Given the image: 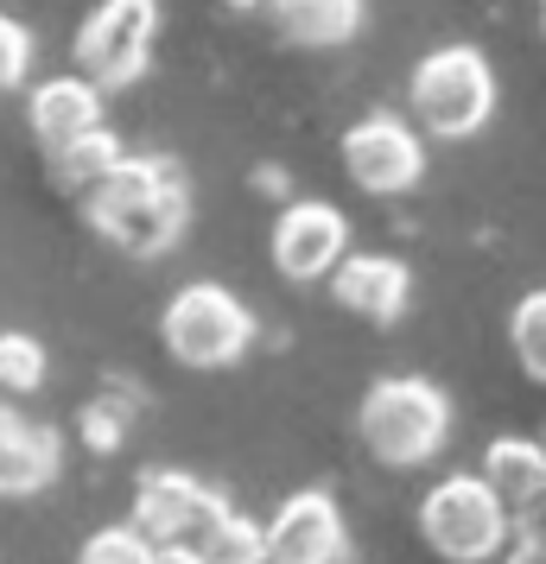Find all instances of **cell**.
Listing matches in <instances>:
<instances>
[{
  "label": "cell",
  "mask_w": 546,
  "mask_h": 564,
  "mask_svg": "<svg viewBox=\"0 0 546 564\" xmlns=\"http://www.w3.org/2000/svg\"><path fill=\"white\" fill-rule=\"evenodd\" d=\"M45 165H52V178L64 184V191H89L96 178H108V172L121 165V140H115L108 121H103V128H89V133H77V140L52 147Z\"/></svg>",
  "instance_id": "16"
},
{
  "label": "cell",
  "mask_w": 546,
  "mask_h": 564,
  "mask_svg": "<svg viewBox=\"0 0 546 564\" xmlns=\"http://www.w3.org/2000/svg\"><path fill=\"white\" fill-rule=\"evenodd\" d=\"M343 172L368 197H400L426 178V140L407 115L375 108L363 121H350V133H343Z\"/></svg>",
  "instance_id": "7"
},
{
  "label": "cell",
  "mask_w": 546,
  "mask_h": 564,
  "mask_svg": "<svg viewBox=\"0 0 546 564\" xmlns=\"http://www.w3.org/2000/svg\"><path fill=\"white\" fill-rule=\"evenodd\" d=\"M83 216L108 248L133 260H153L179 248L184 223H191V184L184 165L165 153H121V165L83 191Z\"/></svg>",
  "instance_id": "1"
},
{
  "label": "cell",
  "mask_w": 546,
  "mask_h": 564,
  "mask_svg": "<svg viewBox=\"0 0 546 564\" xmlns=\"http://www.w3.org/2000/svg\"><path fill=\"white\" fill-rule=\"evenodd\" d=\"M260 533L267 564H350V520L331 488H292Z\"/></svg>",
  "instance_id": "10"
},
{
  "label": "cell",
  "mask_w": 546,
  "mask_h": 564,
  "mask_svg": "<svg viewBox=\"0 0 546 564\" xmlns=\"http://www.w3.org/2000/svg\"><path fill=\"white\" fill-rule=\"evenodd\" d=\"M153 564H204V552H197V545H159Z\"/></svg>",
  "instance_id": "24"
},
{
  "label": "cell",
  "mask_w": 546,
  "mask_h": 564,
  "mask_svg": "<svg viewBox=\"0 0 546 564\" xmlns=\"http://www.w3.org/2000/svg\"><path fill=\"white\" fill-rule=\"evenodd\" d=\"M495 64L477 45H439L414 64L407 77V108H414V128L432 140H470V133L490 128L495 115Z\"/></svg>",
  "instance_id": "3"
},
{
  "label": "cell",
  "mask_w": 546,
  "mask_h": 564,
  "mask_svg": "<svg viewBox=\"0 0 546 564\" xmlns=\"http://www.w3.org/2000/svg\"><path fill=\"white\" fill-rule=\"evenodd\" d=\"M540 451H546V432H540Z\"/></svg>",
  "instance_id": "28"
},
{
  "label": "cell",
  "mask_w": 546,
  "mask_h": 564,
  "mask_svg": "<svg viewBox=\"0 0 546 564\" xmlns=\"http://www.w3.org/2000/svg\"><path fill=\"white\" fill-rule=\"evenodd\" d=\"M267 248H274L280 280L318 285V280H331V267L350 254V216L338 204H324V197H299V204H287L274 216Z\"/></svg>",
  "instance_id": "9"
},
{
  "label": "cell",
  "mask_w": 546,
  "mask_h": 564,
  "mask_svg": "<svg viewBox=\"0 0 546 564\" xmlns=\"http://www.w3.org/2000/svg\"><path fill=\"white\" fill-rule=\"evenodd\" d=\"M274 26L299 52H343L356 45V32L368 20V0H267Z\"/></svg>",
  "instance_id": "15"
},
{
  "label": "cell",
  "mask_w": 546,
  "mask_h": 564,
  "mask_svg": "<svg viewBox=\"0 0 546 564\" xmlns=\"http://www.w3.org/2000/svg\"><path fill=\"white\" fill-rule=\"evenodd\" d=\"M223 513H229V495L210 488L204 476H191V469H147L140 488H133L128 527H140L153 545H197L204 527L223 520Z\"/></svg>",
  "instance_id": "8"
},
{
  "label": "cell",
  "mask_w": 546,
  "mask_h": 564,
  "mask_svg": "<svg viewBox=\"0 0 546 564\" xmlns=\"http://www.w3.org/2000/svg\"><path fill=\"white\" fill-rule=\"evenodd\" d=\"M508 513L495 501L477 469H458L445 476L439 488H426L419 501V539L439 552L445 564H490L502 545H508Z\"/></svg>",
  "instance_id": "5"
},
{
  "label": "cell",
  "mask_w": 546,
  "mask_h": 564,
  "mask_svg": "<svg viewBox=\"0 0 546 564\" xmlns=\"http://www.w3.org/2000/svg\"><path fill=\"white\" fill-rule=\"evenodd\" d=\"M32 70V32L0 13V89H20Z\"/></svg>",
  "instance_id": "21"
},
{
  "label": "cell",
  "mask_w": 546,
  "mask_h": 564,
  "mask_svg": "<svg viewBox=\"0 0 546 564\" xmlns=\"http://www.w3.org/2000/svg\"><path fill=\"white\" fill-rule=\"evenodd\" d=\"M255 311L235 299L229 285L216 280H191L172 292V305L159 311V343H165V356L184 361V368H235V361L255 349Z\"/></svg>",
  "instance_id": "4"
},
{
  "label": "cell",
  "mask_w": 546,
  "mask_h": 564,
  "mask_svg": "<svg viewBox=\"0 0 546 564\" xmlns=\"http://www.w3.org/2000/svg\"><path fill=\"white\" fill-rule=\"evenodd\" d=\"M52 375V356L32 330H0V387L7 393H39Z\"/></svg>",
  "instance_id": "18"
},
{
  "label": "cell",
  "mask_w": 546,
  "mask_h": 564,
  "mask_svg": "<svg viewBox=\"0 0 546 564\" xmlns=\"http://www.w3.org/2000/svg\"><path fill=\"white\" fill-rule=\"evenodd\" d=\"M324 285L363 324H400L407 305H414V267L394 260V254H343Z\"/></svg>",
  "instance_id": "11"
},
{
  "label": "cell",
  "mask_w": 546,
  "mask_h": 564,
  "mask_svg": "<svg viewBox=\"0 0 546 564\" xmlns=\"http://www.w3.org/2000/svg\"><path fill=\"white\" fill-rule=\"evenodd\" d=\"M502 564H546V539L527 533V527H508V545L495 552Z\"/></svg>",
  "instance_id": "22"
},
{
  "label": "cell",
  "mask_w": 546,
  "mask_h": 564,
  "mask_svg": "<svg viewBox=\"0 0 546 564\" xmlns=\"http://www.w3.org/2000/svg\"><path fill=\"white\" fill-rule=\"evenodd\" d=\"M197 552H204V564H267V533H260V520L229 508L223 520L204 527Z\"/></svg>",
  "instance_id": "17"
},
{
  "label": "cell",
  "mask_w": 546,
  "mask_h": 564,
  "mask_svg": "<svg viewBox=\"0 0 546 564\" xmlns=\"http://www.w3.org/2000/svg\"><path fill=\"white\" fill-rule=\"evenodd\" d=\"M356 432H363L375 463L419 469V463L439 457L445 437H451V400L426 375H382L356 406Z\"/></svg>",
  "instance_id": "2"
},
{
  "label": "cell",
  "mask_w": 546,
  "mask_h": 564,
  "mask_svg": "<svg viewBox=\"0 0 546 564\" xmlns=\"http://www.w3.org/2000/svg\"><path fill=\"white\" fill-rule=\"evenodd\" d=\"M508 349H515L521 375L546 381V292H527V299L508 311Z\"/></svg>",
  "instance_id": "19"
},
{
  "label": "cell",
  "mask_w": 546,
  "mask_h": 564,
  "mask_svg": "<svg viewBox=\"0 0 546 564\" xmlns=\"http://www.w3.org/2000/svg\"><path fill=\"white\" fill-rule=\"evenodd\" d=\"M540 20H546V0H540Z\"/></svg>",
  "instance_id": "27"
},
{
  "label": "cell",
  "mask_w": 546,
  "mask_h": 564,
  "mask_svg": "<svg viewBox=\"0 0 546 564\" xmlns=\"http://www.w3.org/2000/svg\"><path fill=\"white\" fill-rule=\"evenodd\" d=\"M477 476H483V488L502 501L508 520H527V513L546 501V451H540V437H495L490 451H483V463H477Z\"/></svg>",
  "instance_id": "14"
},
{
  "label": "cell",
  "mask_w": 546,
  "mask_h": 564,
  "mask_svg": "<svg viewBox=\"0 0 546 564\" xmlns=\"http://www.w3.org/2000/svg\"><path fill=\"white\" fill-rule=\"evenodd\" d=\"M115 437H121V425L96 406V412H89V451H115Z\"/></svg>",
  "instance_id": "23"
},
{
  "label": "cell",
  "mask_w": 546,
  "mask_h": 564,
  "mask_svg": "<svg viewBox=\"0 0 546 564\" xmlns=\"http://www.w3.org/2000/svg\"><path fill=\"white\" fill-rule=\"evenodd\" d=\"M103 89L83 77H52L39 83L26 96V128L32 140H39V153H52V147H64V140H77V133L103 128Z\"/></svg>",
  "instance_id": "13"
},
{
  "label": "cell",
  "mask_w": 546,
  "mask_h": 564,
  "mask_svg": "<svg viewBox=\"0 0 546 564\" xmlns=\"http://www.w3.org/2000/svg\"><path fill=\"white\" fill-rule=\"evenodd\" d=\"M515 527H527V533H540V539H546V501H540L534 513H527V520H515Z\"/></svg>",
  "instance_id": "25"
},
{
  "label": "cell",
  "mask_w": 546,
  "mask_h": 564,
  "mask_svg": "<svg viewBox=\"0 0 546 564\" xmlns=\"http://www.w3.org/2000/svg\"><path fill=\"white\" fill-rule=\"evenodd\" d=\"M153 539L140 533V527H96V533L83 539L77 564H153Z\"/></svg>",
  "instance_id": "20"
},
{
  "label": "cell",
  "mask_w": 546,
  "mask_h": 564,
  "mask_svg": "<svg viewBox=\"0 0 546 564\" xmlns=\"http://www.w3.org/2000/svg\"><path fill=\"white\" fill-rule=\"evenodd\" d=\"M159 39V0H96V13L77 32V77L103 96L147 77Z\"/></svg>",
  "instance_id": "6"
},
{
  "label": "cell",
  "mask_w": 546,
  "mask_h": 564,
  "mask_svg": "<svg viewBox=\"0 0 546 564\" xmlns=\"http://www.w3.org/2000/svg\"><path fill=\"white\" fill-rule=\"evenodd\" d=\"M223 7H235V13H255V7H267V0H223Z\"/></svg>",
  "instance_id": "26"
},
{
  "label": "cell",
  "mask_w": 546,
  "mask_h": 564,
  "mask_svg": "<svg viewBox=\"0 0 546 564\" xmlns=\"http://www.w3.org/2000/svg\"><path fill=\"white\" fill-rule=\"evenodd\" d=\"M64 469V437L52 425L20 419V406H0V501L45 495Z\"/></svg>",
  "instance_id": "12"
}]
</instances>
